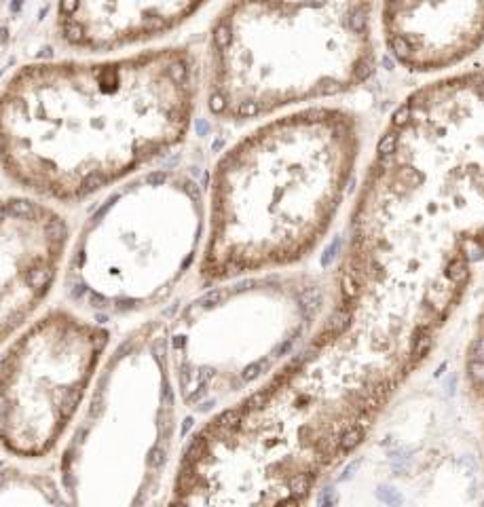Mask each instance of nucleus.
Masks as SVG:
<instances>
[{"label": "nucleus", "mask_w": 484, "mask_h": 507, "mask_svg": "<svg viewBox=\"0 0 484 507\" xmlns=\"http://www.w3.org/2000/svg\"><path fill=\"white\" fill-rule=\"evenodd\" d=\"M376 0H231L214 17L201 91L212 118L248 123L358 89L376 66Z\"/></svg>", "instance_id": "7ed1b4c3"}, {"label": "nucleus", "mask_w": 484, "mask_h": 507, "mask_svg": "<svg viewBox=\"0 0 484 507\" xmlns=\"http://www.w3.org/2000/svg\"><path fill=\"white\" fill-rule=\"evenodd\" d=\"M380 32L408 72L455 68L484 43V0H383Z\"/></svg>", "instance_id": "1a4fd4ad"}, {"label": "nucleus", "mask_w": 484, "mask_h": 507, "mask_svg": "<svg viewBox=\"0 0 484 507\" xmlns=\"http://www.w3.org/2000/svg\"><path fill=\"white\" fill-rule=\"evenodd\" d=\"M110 345V330L55 306L28 321L0 353V448L21 461L49 456L74 425Z\"/></svg>", "instance_id": "0eeeda50"}, {"label": "nucleus", "mask_w": 484, "mask_h": 507, "mask_svg": "<svg viewBox=\"0 0 484 507\" xmlns=\"http://www.w3.org/2000/svg\"><path fill=\"white\" fill-rule=\"evenodd\" d=\"M205 199L180 169H153L116 184L70 239L63 292L76 308L127 317L165 303L199 262Z\"/></svg>", "instance_id": "423d86ee"}, {"label": "nucleus", "mask_w": 484, "mask_h": 507, "mask_svg": "<svg viewBox=\"0 0 484 507\" xmlns=\"http://www.w3.org/2000/svg\"><path fill=\"white\" fill-rule=\"evenodd\" d=\"M63 488L53 475L23 467L0 469V505H66Z\"/></svg>", "instance_id": "9b49d317"}, {"label": "nucleus", "mask_w": 484, "mask_h": 507, "mask_svg": "<svg viewBox=\"0 0 484 507\" xmlns=\"http://www.w3.org/2000/svg\"><path fill=\"white\" fill-rule=\"evenodd\" d=\"M66 216L30 195L0 199V345L26 326L61 277Z\"/></svg>", "instance_id": "6e6552de"}, {"label": "nucleus", "mask_w": 484, "mask_h": 507, "mask_svg": "<svg viewBox=\"0 0 484 507\" xmlns=\"http://www.w3.org/2000/svg\"><path fill=\"white\" fill-rule=\"evenodd\" d=\"M360 152V118L328 104L271 116L228 146L210 178L199 283L307 260L343 207Z\"/></svg>", "instance_id": "f03ea898"}, {"label": "nucleus", "mask_w": 484, "mask_h": 507, "mask_svg": "<svg viewBox=\"0 0 484 507\" xmlns=\"http://www.w3.org/2000/svg\"><path fill=\"white\" fill-rule=\"evenodd\" d=\"M328 306L307 273H256L205 285L167 323L180 404L216 414L271 380L305 347Z\"/></svg>", "instance_id": "39448f33"}, {"label": "nucleus", "mask_w": 484, "mask_h": 507, "mask_svg": "<svg viewBox=\"0 0 484 507\" xmlns=\"http://www.w3.org/2000/svg\"><path fill=\"white\" fill-rule=\"evenodd\" d=\"M210 0H57L53 32L66 49L112 53L148 45L193 19Z\"/></svg>", "instance_id": "9d476101"}, {"label": "nucleus", "mask_w": 484, "mask_h": 507, "mask_svg": "<svg viewBox=\"0 0 484 507\" xmlns=\"http://www.w3.org/2000/svg\"><path fill=\"white\" fill-rule=\"evenodd\" d=\"M199 93L180 45L23 63L0 87V171L41 201H87L178 148Z\"/></svg>", "instance_id": "f257e3e1"}, {"label": "nucleus", "mask_w": 484, "mask_h": 507, "mask_svg": "<svg viewBox=\"0 0 484 507\" xmlns=\"http://www.w3.org/2000/svg\"><path fill=\"white\" fill-rule=\"evenodd\" d=\"M167 323L133 328L102 361L59 456L68 503L133 507L161 493L178 433Z\"/></svg>", "instance_id": "20e7f679"}]
</instances>
